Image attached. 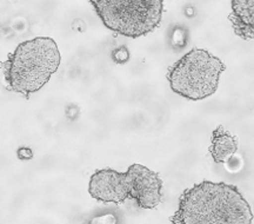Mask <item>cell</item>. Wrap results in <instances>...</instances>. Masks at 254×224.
I'll return each mask as SVG.
<instances>
[{
	"label": "cell",
	"instance_id": "9",
	"mask_svg": "<svg viewBox=\"0 0 254 224\" xmlns=\"http://www.w3.org/2000/svg\"><path fill=\"white\" fill-rule=\"evenodd\" d=\"M18 157L21 161H28V159H31L33 157V152L28 148H20L18 151Z\"/></svg>",
	"mask_w": 254,
	"mask_h": 224
},
{
	"label": "cell",
	"instance_id": "2",
	"mask_svg": "<svg viewBox=\"0 0 254 224\" xmlns=\"http://www.w3.org/2000/svg\"><path fill=\"white\" fill-rule=\"evenodd\" d=\"M58 45L52 38L37 37L20 43L0 63L9 91L30 98L47 84L60 65Z\"/></svg>",
	"mask_w": 254,
	"mask_h": 224
},
{
	"label": "cell",
	"instance_id": "8",
	"mask_svg": "<svg viewBox=\"0 0 254 224\" xmlns=\"http://www.w3.org/2000/svg\"><path fill=\"white\" fill-rule=\"evenodd\" d=\"M238 151V138L231 134L221 125L218 126L212 134L209 153L215 163H225Z\"/></svg>",
	"mask_w": 254,
	"mask_h": 224
},
{
	"label": "cell",
	"instance_id": "5",
	"mask_svg": "<svg viewBox=\"0 0 254 224\" xmlns=\"http://www.w3.org/2000/svg\"><path fill=\"white\" fill-rule=\"evenodd\" d=\"M128 197L142 209H154L163 200V179L158 172L141 164H133L126 171Z\"/></svg>",
	"mask_w": 254,
	"mask_h": 224
},
{
	"label": "cell",
	"instance_id": "4",
	"mask_svg": "<svg viewBox=\"0 0 254 224\" xmlns=\"http://www.w3.org/2000/svg\"><path fill=\"white\" fill-rule=\"evenodd\" d=\"M109 30L128 38L147 36L160 26L164 0H88Z\"/></svg>",
	"mask_w": 254,
	"mask_h": 224
},
{
	"label": "cell",
	"instance_id": "7",
	"mask_svg": "<svg viewBox=\"0 0 254 224\" xmlns=\"http://www.w3.org/2000/svg\"><path fill=\"white\" fill-rule=\"evenodd\" d=\"M228 18L238 37L244 40L254 39V0H232Z\"/></svg>",
	"mask_w": 254,
	"mask_h": 224
},
{
	"label": "cell",
	"instance_id": "3",
	"mask_svg": "<svg viewBox=\"0 0 254 224\" xmlns=\"http://www.w3.org/2000/svg\"><path fill=\"white\" fill-rule=\"evenodd\" d=\"M226 66L207 50L194 47L170 67L167 79L177 95L190 101L214 95Z\"/></svg>",
	"mask_w": 254,
	"mask_h": 224
},
{
	"label": "cell",
	"instance_id": "6",
	"mask_svg": "<svg viewBox=\"0 0 254 224\" xmlns=\"http://www.w3.org/2000/svg\"><path fill=\"white\" fill-rule=\"evenodd\" d=\"M88 193L103 203H124L128 198L126 172L101 169L91 176Z\"/></svg>",
	"mask_w": 254,
	"mask_h": 224
},
{
	"label": "cell",
	"instance_id": "1",
	"mask_svg": "<svg viewBox=\"0 0 254 224\" xmlns=\"http://www.w3.org/2000/svg\"><path fill=\"white\" fill-rule=\"evenodd\" d=\"M171 222L174 224H251L250 204L236 185L224 182L201 183L186 189Z\"/></svg>",
	"mask_w": 254,
	"mask_h": 224
}]
</instances>
